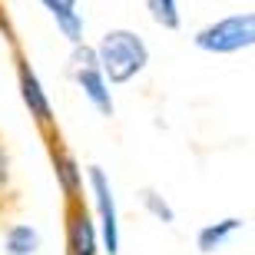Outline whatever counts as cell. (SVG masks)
Instances as JSON below:
<instances>
[{
  "label": "cell",
  "instance_id": "obj_1",
  "mask_svg": "<svg viewBox=\"0 0 255 255\" xmlns=\"http://www.w3.org/2000/svg\"><path fill=\"white\" fill-rule=\"evenodd\" d=\"M96 63L110 83H126L149 63V50L132 30H110L96 50Z\"/></svg>",
  "mask_w": 255,
  "mask_h": 255
},
{
  "label": "cell",
  "instance_id": "obj_2",
  "mask_svg": "<svg viewBox=\"0 0 255 255\" xmlns=\"http://www.w3.org/2000/svg\"><path fill=\"white\" fill-rule=\"evenodd\" d=\"M255 43V17L252 13H236L212 23V27L196 33V47L209 53H236Z\"/></svg>",
  "mask_w": 255,
  "mask_h": 255
},
{
  "label": "cell",
  "instance_id": "obj_3",
  "mask_svg": "<svg viewBox=\"0 0 255 255\" xmlns=\"http://www.w3.org/2000/svg\"><path fill=\"white\" fill-rule=\"evenodd\" d=\"M90 182H93V192H96V206H100V219H103V242H106V252L116 255L120 252V222H116V199L113 189L106 182L103 169L93 166L90 169Z\"/></svg>",
  "mask_w": 255,
  "mask_h": 255
},
{
  "label": "cell",
  "instance_id": "obj_4",
  "mask_svg": "<svg viewBox=\"0 0 255 255\" xmlns=\"http://www.w3.org/2000/svg\"><path fill=\"white\" fill-rule=\"evenodd\" d=\"M76 80H80V86H83L86 100L100 110L103 116H113V96H110V86H106V76L103 70L96 63H83L80 70H76Z\"/></svg>",
  "mask_w": 255,
  "mask_h": 255
},
{
  "label": "cell",
  "instance_id": "obj_5",
  "mask_svg": "<svg viewBox=\"0 0 255 255\" xmlns=\"http://www.w3.org/2000/svg\"><path fill=\"white\" fill-rule=\"evenodd\" d=\"M20 86H23V103L30 106V116H37L40 123H47L50 116H53V110H50V100L43 93L40 80L33 76V70L27 63H20Z\"/></svg>",
  "mask_w": 255,
  "mask_h": 255
},
{
  "label": "cell",
  "instance_id": "obj_6",
  "mask_svg": "<svg viewBox=\"0 0 255 255\" xmlns=\"http://www.w3.org/2000/svg\"><path fill=\"white\" fill-rule=\"evenodd\" d=\"M70 252L96 255V229L86 219V212H73V219H70Z\"/></svg>",
  "mask_w": 255,
  "mask_h": 255
},
{
  "label": "cell",
  "instance_id": "obj_7",
  "mask_svg": "<svg viewBox=\"0 0 255 255\" xmlns=\"http://www.w3.org/2000/svg\"><path fill=\"white\" fill-rule=\"evenodd\" d=\"M40 232L33 226H13L7 232V255H37Z\"/></svg>",
  "mask_w": 255,
  "mask_h": 255
},
{
  "label": "cell",
  "instance_id": "obj_8",
  "mask_svg": "<svg viewBox=\"0 0 255 255\" xmlns=\"http://www.w3.org/2000/svg\"><path fill=\"white\" fill-rule=\"evenodd\" d=\"M239 226H242V219H222L216 226H206L199 232V252H216V249H222V242H226Z\"/></svg>",
  "mask_w": 255,
  "mask_h": 255
},
{
  "label": "cell",
  "instance_id": "obj_9",
  "mask_svg": "<svg viewBox=\"0 0 255 255\" xmlns=\"http://www.w3.org/2000/svg\"><path fill=\"white\" fill-rule=\"evenodd\" d=\"M146 7H149L152 20L166 30H176L179 27V7H176V0H146Z\"/></svg>",
  "mask_w": 255,
  "mask_h": 255
},
{
  "label": "cell",
  "instance_id": "obj_10",
  "mask_svg": "<svg viewBox=\"0 0 255 255\" xmlns=\"http://www.w3.org/2000/svg\"><path fill=\"white\" fill-rule=\"evenodd\" d=\"M53 20H57V27L63 30V37L70 40V43H76V47H80V40H83V20L76 17V10H63V13H53Z\"/></svg>",
  "mask_w": 255,
  "mask_h": 255
},
{
  "label": "cell",
  "instance_id": "obj_11",
  "mask_svg": "<svg viewBox=\"0 0 255 255\" xmlns=\"http://www.w3.org/2000/svg\"><path fill=\"white\" fill-rule=\"evenodd\" d=\"M142 202H146V209H149L159 222H166V226H172V222H176V212L169 209V202H166V199H159L156 192L146 189V192H142Z\"/></svg>",
  "mask_w": 255,
  "mask_h": 255
},
{
  "label": "cell",
  "instance_id": "obj_12",
  "mask_svg": "<svg viewBox=\"0 0 255 255\" xmlns=\"http://www.w3.org/2000/svg\"><path fill=\"white\" fill-rule=\"evenodd\" d=\"M57 172H60V179H63V186L70 192L80 186V172H76V162L70 159V156H60V159H57Z\"/></svg>",
  "mask_w": 255,
  "mask_h": 255
},
{
  "label": "cell",
  "instance_id": "obj_13",
  "mask_svg": "<svg viewBox=\"0 0 255 255\" xmlns=\"http://www.w3.org/2000/svg\"><path fill=\"white\" fill-rule=\"evenodd\" d=\"M76 0H43V7L50 10V13H63V10H73Z\"/></svg>",
  "mask_w": 255,
  "mask_h": 255
},
{
  "label": "cell",
  "instance_id": "obj_14",
  "mask_svg": "<svg viewBox=\"0 0 255 255\" xmlns=\"http://www.w3.org/2000/svg\"><path fill=\"white\" fill-rule=\"evenodd\" d=\"M3 166H7V162H3V152H0V179H3V172H7Z\"/></svg>",
  "mask_w": 255,
  "mask_h": 255
}]
</instances>
